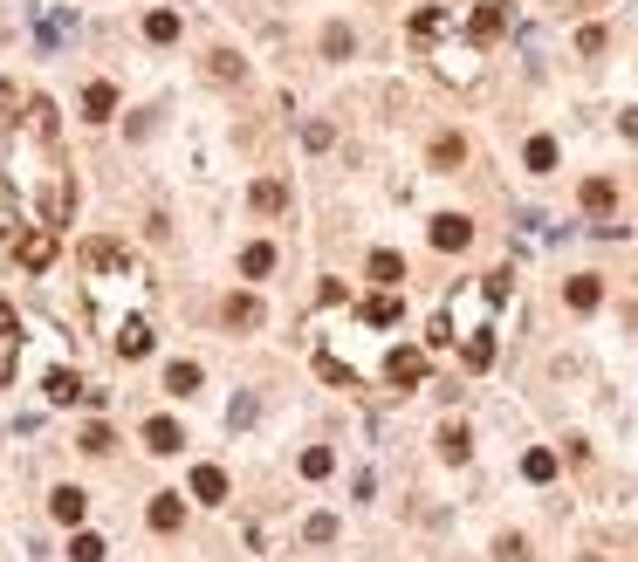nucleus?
I'll use <instances>...</instances> for the list:
<instances>
[{
  "label": "nucleus",
  "instance_id": "obj_1",
  "mask_svg": "<svg viewBox=\"0 0 638 562\" xmlns=\"http://www.w3.org/2000/svg\"><path fill=\"white\" fill-rule=\"evenodd\" d=\"M55 254H63V247H55V227H28V234L15 240V261L28 267V275H42V267H55Z\"/></svg>",
  "mask_w": 638,
  "mask_h": 562
},
{
  "label": "nucleus",
  "instance_id": "obj_2",
  "mask_svg": "<svg viewBox=\"0 0 638 562\" xmlns=\"http://www.w3.org/2000/svg\"><path fill=\"white\" fill-rule=\"evenodd\" d=\"M426 234H433V247H439V254H460V247L474 240V219H467V213H439Z\"/></svg>",
  "mask_w": 638,
  "mask_h": 562
},
{
  "label": "nucleus",
  "instance_id": "obj_3",
  "mask_svg": "<svg viewBox=\"0 0 638 562\" xmlns=\"http://www.w3.org/2000/svg\"><path fill=\"white\" fill-rule=\"evenodd\" d=\"M220 323H227V329H261L268 323V302L261 296H227V302H220Z\"/></svg>",
  "mask_w": 638,
  "mask_h": 562
},
{
  "label": "nucleus",
  "instance_id": "obj_4",
  "mask_svg": "<svg viewBox=\"0 0 638 562\" xmlns=\"http://www.w3.org/2000/svg\"><path fill=\"white\" fill-rule=\"evenodd\" d=\"M563 302H570L576 315H591L597 302H604V281H597V275H570V288H563Z\"/></svg>",
  "mask_w": 638,
  "mask_h": 562
},
{
  "label": "nucleus",
  "instance_id": "obj_5",
  "mask_svg": "<svg viewBox=\"0 0 638 562\" xmlns=\"http://www.w3.org/2000/svg\"><path fill=\"white\" fill-rule=\"evenodd\" d=\"M144 521H152L158 535H172L179 521H186V500H179V494H152V508H144Z\"/></svg>",
  "mask_w": 638,
  "mask_h": 562
},
{
  "label": "nucleus",
  "instance_id": "obj_6",
  "mask_svg": "<svg viewBox=\"0 0 638 562\" xmlns=\"http://www.w3.org/2000/svg\"><path fill=\"white\" fill-rule=\"evenodd\" d=\"M385 377H391V384H419V377H426V350H391Z\"/></svg>",
  "mask_w": 638,
  "mask_h": 562
},
{
  "label": "nucleus",
  "instance_id": "obj_7",
  "mask_svg": "<svg viewBox=\"0 0 638 562\" xmlns=\"http://www.w3.org/2000/svg\"><path fill=\"white\" fill-rule=\"evenodd\" d=\"M42 391H48V405H76V398H90L76 371H48V377H42Z\"/></svg>",
  "mask_w": 638,
  "mask_h": 562
},
{
  "label": "nucleus",
  "instance_id": "obj_8",
  "mask_svg": "<svg viewBox=\"0 0 638 562\" xmlns=\"http://www.w3.org/2000/svg\"><path fill=\"white\" fill-rule=\"evenodd\" d=\"M144 446H152V453H179V446H186V432H179L172 419H158V412H152V419H144Z\"/></svg>",
  "mask_w": 638,
  "mask_h": 562
},
{
  "label": "nucleus",
  "instance_id": "obj_9",
  "mask_svg": "<svg viewBox=\"0 0 638 562\" xmlns=\"http://www.w3.org/2000/svg\"><path fill=\"white\" fill-rule=\"evenodd\" d=\"M576 199H584V213H591V219H604L611 206H618V186H611V179H584V192H576Z\"/></svg>",
  "mask_w": 638,
  "mask_h": 562
},
{
  "label": "nucleus",
  "instance_id": "obj_10",
  "mask_svg": "<svg viewBox=\"0 0 638 562\" xmlns=\"http://www.w3.org/2000/svg\"><path fill=\"white\" fill-rule=\"evenodd\" d=\"M83 508H90V494H83V487H55V500H48V515L69 521V528L83 521Z\"/></svg>",
  "mask_w": 638,
  "mask_h": 562
},
{
  "label": "nucleus",
  "instance_id": "obj_11",
  "mask_svg": "<svg viewBox=\"0 0 638 562\" xmlns=\"http://www.w3.org/2000/svg\"><path fill=\"white\" fill-rule=\"evenodd\" d=\"M83 117H90V124L117 117V90H110V82H90V90H83Z\"/></svg>",
  "mask_w": 638,
  "mask_h": 562
},
{
  "label": "nucleus",
  "instance_id": "obj_12",
  "mask_svg": "<svg viewBox=\"0 0 638 562\" xmlns=\"http://www.w3.org/2000/svg\"><path fill=\"white\" fill-rule=\"evenodd\" d=\"M467 28H474V42H495V34L508 28V7H495V0H487V7H474Z\"/></svg>",
  "mask_w": 638,
  "mask_h": 562
},
{
  "label": "nucleus",
  "instance_id": "obj_13",
  "mask_svg": "<svg viewBox=\"0 0 638 562\" xmlns=\"http://www.w3.org/2000/svg\"><path fill=\"white\" fill-rule=\"evenodd\" d=\"M206 76H213V82H240V76H248V63H240L234 48H213V55H206Z\"/></svg>",
  "mask_w": 638,
  "mask_h": 562
},
{
  "label": "nucleus",
  "instance_id": "obj_14",
  "mask_svg": "<svg viewBox=\"0 0 638 562\" xmlns=\"http://www.w3.org/2000/svg\"><path fill=\"white\" fill-rule=\"evenodd\" d=\"M144 350H152V323H138V315H131V323L117 329V357H144Z\"/></svg>",
  "mask_w": 638,
  "mask_h": 562
},
{
  "label": "nucleus",
  "instance_id": "obj_15",
  "mask_svg": "<svg viewBox=\"0 0 638 562\" xmlns=\"http://www.w3.org/2000/svg\"><path fill=\"white\" fill-rule=\"evenodd\" d=\"M398 309H405V302L391 296V288H378V296L364 302V323H371V329H385V323H398Z\"/></svg>",
  "mask_w": 638,
  "mask_h": 562
},
{
  "label": "nucleus",
  "instance_id": "obj_16",
  "mask_svg": "<svg viewBox=\"0 0 638 562\" xmlns=\"http://www.w3.org/2000/svg\"><path fill=\"white\" fill-rule=\"evenodd\" d=\"M240 275H248V281H268V275H275V247H268V240H254V247L240 254Z\"/></svg>",
  "mask_w": 638,
  "mask_h": 562
},
{
  "label": "nucleus",
  "instance_id": "obj_17",
  "mask_svg": "<svg viewBox=\"0 0 638 562\" xmlns=\"http://www.w3.org/2000/svg\"><path fill=\"white\" fill-rule=\"evenodd\" d=\"M248 199H254V213H281V206H289V186H281V179H261Z\"/></svg>",
  "mask_w": 638,
  "mask_h": 562
},
{
  "label": "nucleus",
  "instance_id": "obj_18",
  "mask_svg": "<svg viewBox=\"0 0 638 562\" xmlns=\"http://www.w3.org/2000/svg\"><path fill=\"white\" fill-rule=\"evenodd\" d=\"M192 494H200L206 508H213V500H227V473H220V467H200V473H192Z\"/></svg>",
  "mask_w": 638,
  "mask_h": 562
},
{
  "label": "nucleus",
  "instance_id": "obj_19",
  "mask_svg": "<svg viewBox=\"0 0 638 562\" xmlns=\"http://www.w3.org/2000/svg\"><path fill=\"white\" fill-rule=\"evenodd\" d=\"M83 267H90V275L117 267V240H83Z\"/></svg>",
  "mask_w": 638,
  "mask_h": 562
},
{
  "label": "nucleus",
  "instance_id": "obj_20",
  "mask_svg": "<svg viewBox=\"0 0 638 562\" xmlns=\"http://www.w3.org/2000/svg\"><path fill=\"white\" fill-rule=\"evenodd\" d=\"M439 453H447L453 467H460V460L474 453V439H467V425H447V432H439Z\"/></svg>",
  "mask_w": 638,
  "mask_h": 562
},
{
  "label": "nucleus",
  "instance_id": "obj_21",
  "mask_svg": "<svg viewBox=\"0 0 638 562\" xmlns=\"http://www.w3.org/2000/svg\"><path fill=\"white\" fill-rule=\"evenodd\" d=\"M144 34H152V42H179V15H172V7L144 15Z\"/></svg>",
  "mask_w": 638,
  "mask_h": 562
},
{
  "label": "nucleus",
  "instance_id": "obj_22",
  "mask_svg": "<svg viewBox=\"0 0 638 562\" xmlns=\"http://www.w3.org/2000/svg\"><path fill=\"white\" fill-rule=\"evenodd\" d=\"M398 275H405V261H398L391 247H378V254H371V281H385V288H391Z\"/></svg>",
  "mask_w": 638,
  "mask_h": 562
},
{
  "label": "nucleus",
  "instance_id": "obj_23",
  "mask_svg": "<svg viewBox=\"0 0 638 562\" xmlns=\"http://www.w3.org/2000/svg\"><path fill=\"white\" fill-rule=\"evenodd\" d=\"M165 384L179 391V398H192V391H200V363H172V371H165Z\"/></svg>",
  "mask_w": 638,
  "mask_h": 562
},
{
  "label": "nucleus",
  "instance_id": "obj_24",
  "mask_svg": "<svg viewBox=\"0 0 638 562\" xmlns=\"http://www.w3.org/2000/svg\"><path fill=\"white\" fill-rule=\"evenodd\" d=\"M529 172H556V138H529Z\"/></svg>",
  "mask_w": 638,
  "mask_h": 562
},
{
  "label": "nucleus",
  "instance_id": "obj_25",
  "mask_svg": "<svg viewBox=\"0 0 638 562\" xmlns=\"http://www.w3.org/2000/svg\"><path fill=\"white\" fill-rule=\"evenodd\" d=\"M467 363H474V371L495 363V336H487V329H474V336H467Z\"/></svg>",
  "mask_w": 638,
  "mask_h": 562
},
{
  "label": "nucleus",
  "instance_id": "obj_26",
  "mask_svg": "<svg viewBox=\"0 0 638 562\" xmlns=\"http://www.w3.org/2000/svg\"><path fill=\"white\" fill-rule=\"evenodd\" d=\"M522 473H529V480H556V453H549V446H535V453L522 460Z\"/></svg>",
  "mask_w": 638,
  "mask_h": 562
},
{
  "label": "nucleus",
  "instance_id": "obj_27",
  "mask_svg": "<svg viewBox=\"0 0 638 562\" xmlns=\"http://www.w3.org/2000/svg\"><path fill=\"white\" fill-rule=\"evenodd\" d=\"M329 467H337L329 446H309V453H302V473H309V480H329Z\"/></svg>",
  "mask_w": 638,
  "mask_h": 562
},
{
  "label": "nucleus",
  "instance_id": "obj_28",
  "mask_svg": "<svg viewBox=\"0 0 638 562\" xmlns=\"http://www.w3.org/2000/svg\"><path fill=\"white\" fill-rule=\"evenodd\" d=\"M15 110H28V96L15 82H0V131H15Z\"/></svg>",
  "mask_w": 638,
  "mask_h": 562
},
{
  "label": "nucleus",
  "instance_id": "obj_29",
  "mask_svg": "<svg viewBox=\"0 0 638 562\" xmlns=\"http://www.w3.org/2000/svg\"><path fill=\"white\" fill-rule=\"evenodd\" d=\"M460 158H467V144H460V138H433V165H439V172L460 165Z\"/></svg>",
  "mask_w": 638,
  "mask_h": 562
},
{
  "label": "nucleus",
  "instance_id": "obj_30",
  "mask_svg": "<svg viewBox=\"0 0 638 562\" xmlns=\"http://www.w3.org/2000/svg\"><path fill=\"white\" fill-rule=\"evenodd\" d=\"M323 55H337V63L350 55V28H343V21H329V28H323Z\"/></svg>",
  "mask_w": 638,
  "mask_h": 562
},
{
  "label": "nucleus",
  "instance_id": "obj_31",
  "mask_svg": "<svg viewBox=\"0 0 638 562\" xmlns=\"http://www.w3.org/2000/svg\"><path fill=\"white\" fill-rule=\"evenodd\" d=\"M69 562H103V535H76L69 542Z\"/></svg>",
  "mask_w": 638,
  "mask_h": 562
},
{
  "label": "nucleus",
  "instance_id": "obj_32",
  "mask_svg": "<svg viewBox=\"0 0 638 562\" xmlns=\"http://www.w3.org/2000/svg\"><path fill=\"white\" fill-rule=\"evenodd\" d=\"M110 446H117V439H110V425H83V453H96V460H103Z\"/></svg>",
  "mask_w": 638,
  "mask_h": 562
},
{
  "label": "nucleus",
  "instance_id": "obj_33",
  "mask_svg": "<svg viewBox=\"0 0 638 562\" xmlns=\"http://www.w3.org/2000/svg\"><path fill=\"white\" fill-rule=\"evenodd\" d=\"M495 562H529V542H522V535H501V542H495Z\"/></svg>",
  "mask_w": 638,
  "mask_h": 562
},
{
  "label": "nucleus",
  "instance_id": "obj_34",
  "mask_svg": "<svg viewBox=\"0 0 638 562\" xmlns=\"http://www.w3.org/2000/svg\"><path fill=\"white\" fill-rule=\"evenodd\" d=\"M0 344H15V309L0 302Z\"/></svg>",
  "mask_w": 638,
  "mask_h": 562
},
{
  "label": "nucleus",
  "instance_id": "obj_35",
  "mask_svg": "<svg viewBox=\"0 0 638 562\" xmlns=\"http://www.w3.org/2000/svg\"><path fill=\"white\" fill-rule=\"evenodd\" d=\"M618 124H624V138H632V144H638V110H624Z\"/></svg>",
  "mask_w": 638,
  "mask_h": 562
}]
</instances>
